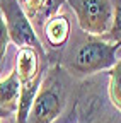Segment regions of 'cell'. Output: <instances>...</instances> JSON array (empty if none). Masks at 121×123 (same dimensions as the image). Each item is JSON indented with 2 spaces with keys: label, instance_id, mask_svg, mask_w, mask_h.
<instances>
[{
  "label": "cell",
  "instance_id": "10",
  "mask_svg": "<svg viewBox=\"0 0 121 123\" xmlns=\"http://www.w3.org/2000/svg\"><path fill=\"white\" fill-rule=\"evenodd\" d=\"M10 43V38H9V31H7V24H5V19H4V14L0 10V63L5 56V51H7V46Z\"/></svg>",
  "mask_w": 121,
  "mask_h": 123
},
{
  "label": "cell",
  "instance_id": "4",
  "mask_svg": "<svg viewBox=\"0 0 121 123\" xmlns=\"http://www.w3.org/2000/svg\"><path fill=\"white\" fill-rule=\"evenodd\" d=\"M119 46L109 41H104L102 38H89L85 43L79 46L75 51L72 67L75 72L89 75L101 70H111L116 63V51Z\"/></svg>",
  "mask_w": 121,
  "mask_h": 123
},
{
  "label": "cell",
  "instance_id": "8",
  "mask_svg": "<svg viewBox=\"0 0 121 123\" xmlns=\"http://www.w3.org/2000/svg\"><path fill=\"white\" fill-rule=\"evenodd\" d=\"M109 99L118 111H121V60L109 70Z\"/></svg>",
  "mask_w": 121,
  "mask_h": 123
},
{
  "label": "cell",
  "instance_id": "12",
  "mask_svg": "<svg viewBox=\"0 0 121 123\" xmlns=\"http://www.w3.org/2000/svg\"><path fill=\"white\" fill-rule=\"evenodd\" d=\"M9 115H10V113H7V111H4V110H0V118H4V116L7 118Z\"/></svg>",
  "mask_w": 121,
  "mask_h": 123
},
{
  "label": "cell",
  "instance_id": "3",
  "mask_svg": "<svg viewBox=\"0 0 121 123\" xmlns=\"http://www.w3.org/2000/svg\"><path fill=\"white\" fill-rule=\"evenodd\" d=\"M0 10H2L7 24L9 38L17 48L29 46V48H34L39 55H46L43 43L39 41L21 0H0Z\"/></svg>",
  "mask_w": 121,
  "mask_h": 123
},
{
  "label": "cell",
  "instance_id": "7",
  "mask_svg": "<svg viewBox=\"0 0 121 123\" xmlns=\"http://www.w3.org/2000/svg\"><path fill=\"white\" fill-rule=\"evenodd\" d=\"M21 98V82L16 70H12L5 79L0 80V110L7 113H17Z\"/></svg>",
  "mask_w": 121,
  "mask_h": 123
},
{
  "label": "cell",
  "instance_id": "6",
  "mask_svg": "<svg viewBox=\"0 0 121 123\" xmlns=\"http://www.w3.org/2000/svg\"><path fill=\"white\" fill-rule=\"evenodd\" d=\"M43 31H44L46 43L51 48L58 50V48H63L70 38V22L65 14H56L46 21Z\"/></svg>",
  "mask_w": 121,
  "mask_h": 123
},
{
  "label": "cell",
  "instance_id": "1",
  "mask_svg": "<svg viewBox=\"0 0 121 123\" xmlns=\"http://www.w3.org/2000/svg\"><path fill=\"white\" fill-rule=\"evenodd\" d=\"M63 104L65 86L62 79V68L55 65L53 68H50L46 79L41 82L26 123H53L62 115Z\"/></svg>",
  "mask_w": 121,
  "mask_h": 123
},
{
  "label": "cell",
  "instance_id": "2",
  "mask_svg": "<svg viewBox=\"0 0 121 123\" xmlns=\"http://www.w3.org/2000/svg\"><path fill=\"white\" fill-rule=\"evenodd\" d=\"M75 12L77 22L89 36L104 38L113 27V2L111 0H67Z\"/></svg>",
  "mask_w": 121,
  "mask_h": 123
},
{
  "label": "cell",
  "instance_id": "13",
  "mask_svg": "<svg viewBox=\"0 0 121 123\" xmlns=\"http://www.w3.org/2000/svg\"><path fill=\"white\" fill-rule=\"evenodd\" d=\"M0 123H2V121H0Z\"/></svg>",
  "mask_w": 121,
  "mask_h": 123
},
{
  "label": "cell",
  "instance_id": "5",
  "mask_svg": "<svg viewBox=\"0 0 121 123\" xmlns=\"http://www.w3.org/2000/svg\"><path fill=\"white\" fill-rule=\"evenodd\" d=\"M16 74L19 77L21 87L41 84V67H39V53L34 48H24L17 50L16 58Z\"/></svg>",
  "mask_w": 121,
  "mask_h": 123
},
{
  "label": "cell",
  "instance_id": "9",
  "mask_svg": "<svg viewBox=\"0 0 121 123\" xmlns=\"http://www.w3.org/2000/svg\"><path fill=\"white\" fill-rule=\"evenodd\" d=\"M111 2H113V10H114L113 27H111V31L102 39L121 46V0H111Z\"/></svg>",
  "mask_w": 121,
  "mask_h": 123
},
{
  "label": "cell",
  "instance_id": "11",
  "mask_svg": "<svg viewBox=\"0 0 121 123\" xmlns=\"http://www.w3.org/2000/svg\"><path fill=\"white\" fill-rule=\"evenodd\" d=\"M44 2H46V0H21V4L24 5L26 14L31 15V17H34V15L44 7Z\"/></svg>",
  "mask_w": 121,
  "mask_h": 123
}]
</instances>
